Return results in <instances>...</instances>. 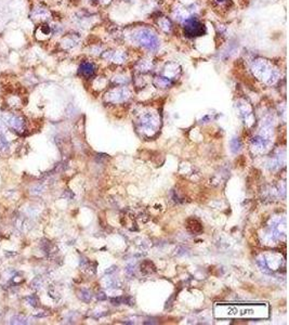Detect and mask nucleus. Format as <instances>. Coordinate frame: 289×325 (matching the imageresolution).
I'll list each match as a JSON object with an SVG mask.
<instances>
[{"instance_id": "1", "label": "nucleus", "mask_w": 289, "mask_h": 325, "mask_svg": "<svg viewBox=\"0 0 289 325\" xmlns=\"http://www.w3.org/2000/svg\"><path fill=\"white\" fill-rule=\"evenodd\" d=\"M205 30L204 25L198 23L197 21H192L190 23L186 24V26L184 27L185 34L189 37H195V36H201L203 35Z\"/></svg>"}, {"instance_id": "3", "label": "nucleus", "mask_w": 289, "mask_h": 325, "mask_svg": "<svg viewBox=\"0 0 289 325\" xmlns=\"http://www.w3.org/2000/svg\"><path fill=\"white\" fill-rule=\"evenodd\" d=\"M80 73L83 74V75H91L93 73V67L91 64H88V63H86V64H82L80 66Z\"/></svg>"}, {"instance_id": "2", "label": "nucleus", "mask_w": 289, "mask_h": 325, "mask_svg": "<svg viewBox=\"0 0 289 325\" xmlns=\"http://www.w3.org/2000/svg\"><path fill=\"white\" fill-rule=\"evenodd\" d=\"M47 9L42 7V5H35V7L31 9L30 11V18L33 20L34 22H40L43 23L44 20H46V16H47Z\"/></svg>"}]
</instances>
